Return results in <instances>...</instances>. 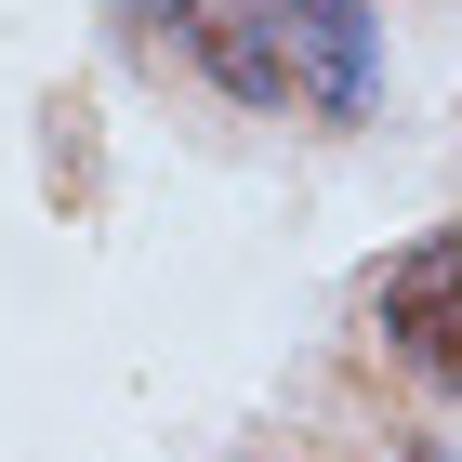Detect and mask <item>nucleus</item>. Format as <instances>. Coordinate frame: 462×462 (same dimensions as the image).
Returning <instances> with one entry per match:
<instances>
[{
  "label": "nucleus",
  "instance_id": "f257e3e1",
  "mask_svg": "<svg viewBox=\"0 0 462 462\" xmlns=\"http://www.w3.org/2000/svg\"><path fill=\"white\" fill-rule=\"evenodd\" d=\"M370 318H383V344L423 370V383H462V225H436V238H410L370 278Z\"/></svg>",
  "mask_w": 462,
  "mask_h": 462
},
{
  "label": "nucleus",
  "instance_id": "f03ea898",
  "mask_svg": "<svg viewBox=\"0 0 462 462\" xmlns=\"http://www.w3.org/2000/svg\"><path fill=\"white\" fill-rule=\"evenodd\" d=\"M291 27V93H318L330 119H370V0H278Z\"/></svg>",
  "mask_w": 462,
  "mask_h": 462
},
{
  "label": "nucleus",
  "instance_id": "7ed1b4c3",
  "mask_svg": "<svg viewBox=\"0 0 462 462\" xmlns=\"http://www.w3.org/2000/svg\"><path fill=\"white\" fill-rule=\"evenodd\" d=\"M199 67H212L238 106H291V27H278V0H199Z\"/></svg>",
  "mask_w": 462,
  "mask_h": 462
},
{
  "label": "nucleus",
  "instance_id": "20e7f679",
  "mask_svg": "<svg viewBox=\"0 0 462 462\" xmlns=\"http://www.w3.org/2000/svg\"><path fill=\"white\" fill-rule=\"evenodd\" d=\"M396 462H449V449H436V436H410V449H396Z\"/></svg>",
  "mask_w": 462,
  "mask_h": 462
}]
</instances>
